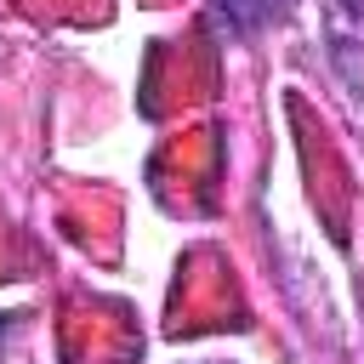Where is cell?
Instances as JSON below:
<instances>
[{
    "label": "cell",
    "mask_w": 364,
    "mask_h": 364,
    "mask_svg": "<svg viewBox=\"0 0 364 364\" xmlns=\"http://www.w3.org/2000/svg\"><path fill=\"white\" fill-rule=\"evenodd\" d=\"M222 6V17L228 23H239V28H256V23H273L290 0H216Z\"/></svg>",
    "instance_id": "cell-1"
},
{
    "label": "cell",
    "mask_w": 364,
    "mask_h": 364,
    "mask_svg": "<svg viewBox=\"0 0 364 364\" xmlns=\"http://www.w3.org/2000/svg\"><path fill=\"white\" fill-rule=\"evenodd\" d=\"M0 336H6V324H0Z\"/></svg>",
    "instance_id": "cell-2"
}]
</instances>
